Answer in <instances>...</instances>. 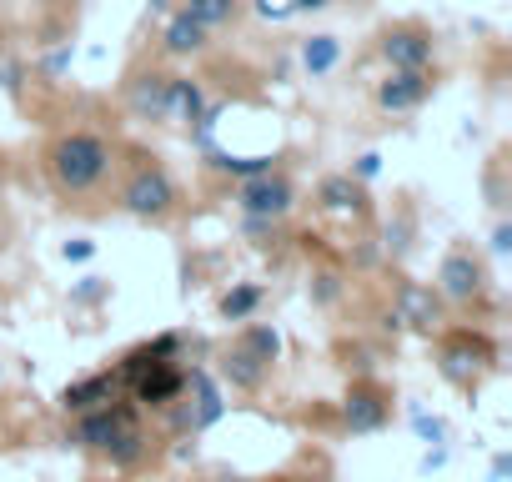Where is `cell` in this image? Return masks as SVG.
<instances>
[{
  "label": "cell",
  "instance_id": "27",
  "mask_svg": "<svg viewBox=\"0 0 512 482\" xmlns=\"http://www.w3.org/2000/svg\"><path fill=\"white\" fill-rule=\"evenodd\" d=\"M377 171H382V156H377V151H367V156H357V166H352V176H357V181H372Z\"/></svg>",
  "mask_w": 512,
  "mask_h": 482
},
{
  "label": "cell",
  "instance_id": "16",
  "mask_svg": "<svg viewBox=\"0 0 512 482\" xmlns=\"http://www.w3.org/2000/svg\"><path fill=\"white\" fill-rule=\"evenodd\" d=\"M201 111H206V91H201V81H191V76H171V86H166V116H161V121L196 126Z\"/></svg>",
  "mask_w": 512,
  "mask_h": 482
},
{
  "label": "cell",
  "instance_id": "8",
  "mask_svg": "<svg viewBox=\"0 0 512 482\" xmlns=\"http://www.w3.org/2000/svg\"><path fill=\"white\" fill-rule=\"evenodd\" d=\"M317 206L332 221H362L367 216V181H357L352 171H332L317 186Z\"/></svg>",
  "mask_w": 512,
  "mask_h": 482
},
{
  "label": "cell",
  "instance_id": "26",
  "mask_svg": "<svg viewBox=\"0 0 512 482\" xmlns=\"http://www.w3.org/2000/svg\"><path fill=\"white\" fill-rule=\"evenodd\" d=\"M71 56H76L71 46H56V51H51V56L41 61V71H46V76L56 81V76H66V66H71Z\"/></svg>",
  "mask_w": 512,
  "mask_h": 482
},
{
  "label": "cell",
  "instance_id": "15",
  "mask_svg": "<svg viewBox=\"0 0 512 482\" xmlns=\"http://www.w3.org/2000/svg\"><path fill=\"white\" fill-rule=\"evenodd\" d=\"M267 372H272V362H262L246 342H231V352L221 357V377H226L236 392H256V387L267 382Z\"/></svg>",
  "mask_w": 512,
  "mask_h": 482
},
{
  "label": "cell",
  "instance_id": "13",
  "mask_svg": "<svg viewBox=\"0 0 512 482\" xmlns=\"http://www.w3.org/2000/svg\"><path fill=\"white\" fill-rule=\"evenodd\" d=\"M211 46V31L201 26V21H191L181 6H171V16H166V26H161V51L171 56V61H191V56H201Z\"/></svg>",
  "mask_w": 512,
  "mask_h": 482
},
{
  "label": "cell",
  "instance_id": "3",
  "mask_svg": "<svg viewBox=\"0 0 512 482\" xmlns=\"http://www.w3.org/2000/svg\"><path fill=\"white\" fill-rule=\"evenodd\" d=\"M121 206L131 211V216H141V221H161V216H171L176 211V181L166 176V166H136L131 176H126V186H121Z\"/></svg>",
  "mask_w": 512,
  "mask_h": 482
},
{
  "label": "cell",
  "instance_id": "14",
  "mask_svg": "<svg viewBox=\"0 0 512 482\" xmlns=\"http://www.w3.org/2000/svg\"><path fill=\"white\" fill-rule=\"evenodd\" d=\"M166 86H171L166 71H141V76L126 86V111H131L136 121H161V116H166Z\"/></svg>",
  "mask_w": 512,
  "mask_h": 482
},
{
  "label": "cell",
  "instance_id": "32",
  "mask_svg": "<svg viewBox=\"0 0 512 482\" xmlns=\"http://www.w3.org/2000/svg\"><path fill=\"white\" fill-rule=\"evenodd\" d=\"M417 432H422V437H432V442H442V437H447V427H442L437 417H422V412H417Z\"/></svg>",
  "mask_w": 512,
  "mask_h": 482
},
{
  "label": "cell",
  "instance_id": "4",
  "mask_svg": "<svg viewBox=\"0 0 512 482\" xmlns=\"http://www.w3.org/2000/svg\"><path fill=\"white\" fill-rule=\"evenodd\" d=\"M377 56L392 66V71H427L432 56H437V36L427 26H387L377 36Z\"/></svg>",
  "mask_w": 512,
  "mask_h": 482
},
{
  "label": "cell",
  "instance_id": "1",
  "mask_svg": "<svg viewBox=\"0 0 512 482\" xmlns=\"http://www.w3.org/2000/svg\"><path fill=\"white\" fill-rule=\"evenodd\" d=\"M46 161H51V181H56L66 196H91V191L111 176L116 151H111V141L96 136V131H66V136H56V146H51Z\"/></svg>",
  "mask_w": 512,
  "mask_h": 482
},
{
  "label": "cell",
  "instance_id": "9",
  "mask_svg": "<svg viewBox=\"0 0 512 482\" xmlns=\"http://www.w3.org/2000/svg\"><path fill=\"white\" fill-rule=\"evenodd\" d=\"M387 417H392V402H387L372 382H357V387L347 392V402H342V422H347L357 437L382 432V427H387Z\"/></svg>",
  "mask_w": 512,
  "mask_h": 482
},
{
  "label": "cell",
  "instance_id": "21",
  "mask_svg": "<svg viewBox=\"0 0 512 482\" xmlns=\"http://www.w3.org/2000/svg\"><path fill=\"white\" fill-rule=\"evenodd\" d=\"M337 61H342L337 36H307V41H302V71H307V76H332Z\"/></svg>",
  "mask_w": 512,
  "mask_h": 482
},
{
  "label": "cell",
  "instance_id": "30",
  "mask_svg": "<svg viewBox=\"0 0 512 482\" xmlns=\"http://www.w3.org/2000/svg\"><path fill=\"white\" fill-rule=\"evenodd\" d=\"M407 226H412L407 216H402L397 226H387V252H407Z\"/></svg>",
  "mask_w": 512,
  "mask_h": 482
},
{
  "label": "cell",
  "instance_id": "25",
  "mask_svg": "<svg viewBox=\"0 0 512 482\" xmlns=\"http://www.w3.org/2000/svg\"><path fill=\"white\" fill-rule=\"evenodd\" d=\"M251 11L262 21H292V0H251Z\"/></svg>",
  "mask_w": 512,
  "mask_h": 482
},
{
  "label": "cell",
  "instance_id": "31",
  "mask_svg": "<svg viewBox=\"0 0 512 482\" xmlns=\"http://www.w3.org/2000/svg\"><path fill=\"white\" fill-rule=\"evenodd\" d=\"M91 257H96L91 241H66V262H91Z\"/></svg>",
  "mask_w": 512,
  "mask_h": 482
},
{
  "label": "cell",
  "instance_id": "18",
  "mask_svg": "<svg viewBox=\"0 0 512 482\" xmlns=\"http://www.w3.org/2000/svg\"><path fill=\"white\" fill-rule=\"evenodd\" d=\"M166 357H176V332H161L156 342H146V347L126 352V357H121V367H116V382H136L146 367H156V362H166Z\"/></svg>",
  "mask_w": 512,
  "mask_h": 482
},
{
  "label": "cell",
  "instance_id": "2",
  "mask_svg": "<svg viewBox=\"0 0 512 482\" xmlns=\"http://www.w3.org/2000/svg\"><path fill=\"white\" fill-rule=\"evenodd\" d=\"M236 211L256 216V221H287L297 211V181L277 166L262 176H246V181H236Z\"/></svg>",
  "mask_w": 512,
  "mask_h": 482
},
{
  "label": "cell",
  "instance_id": "28",
  "mask_svg": "<svg viewBox=\"0 0 512 482\" xmlns=\"http://www.w3.org/2000/svg\"><path fill=\"white\" fill-rule=\"evenodd\" d=\"M21 76H26V66H21V61H6V66H0V86H6L11 96L21 91Z\"/></svg>",
  "mask_w": 512,
  "mask_h": 482
},
{
  "label": "cell",
  "instance_id": "22",
  "mask_svg": "<svg viewBox=\"0 0 512 482\" xmlns=\"http://www.w3.org/2000/svg\"><path fill=\"white\" fill-rule=\"evenodd\" d=\"M262 297H267V292L256 287V282H241V287H231V292L221 297V317H226V322H246L256 307H262Z\"/></svg>",
  "mask_w": 512,
  "mask_h": 482
},
{
  "label": "cell",
  "instance_id": "33",
  "mask_svg": "<svg viewBox=\"0 0 512 482\" xmlns=\"http://www.w3.org/2000/svg\"><path fill=\"white\" fill-rule=\"evenodd\" d=\"M332 0H292V16H312V11H327Z\"/></svg>",
  "mask_w": 512,
  "mask_h": 482
},
{
  "label": "cell",
  "instance_id": "7",
  "mask_svg": "<svg viewBox=\"0 0 512 482\" xmlns=\"http://www.w3.org/2000/svg\"><path fill=\"white\" fill-rule=\"evenodd\" d=\"M482 287H487V272H482V262H477L472 252L457 247V252L442 257V267H437V297H442V302L467 307V302L482 297Z\"/></svg>",
  "mask_w": 512,
  "mask_h": 482
},
{
  "label": "cell",
  "instance_id": "6",
  "mask_svg": "<svg viewBox=\"0 0 512 482\" xmlns=\"http://www.w3.org/2000/svg\"><path fill=\"white\" fill-rule=\"evenodd\" d=\"M131 422H136V407L111 397L106 407H91V412H81V417H76L71 442H76V447H86V452H106V447H111V442H116V437H121Z\"/></svg>",
  "mask_w": 512,
  "mask_h": 482
},
{
  "label": "cell",
  "instance_id": "11",
  "mask_svg": "<svg viewBox=\"0 0 512 482\" xmlns=\"http://www.w3.org/2000/svg\"><path fill=\"white\" fill-rule=\"evenodd\" d=\"M402 327H417V332H437L442 327V297L422 282H397V307Z\"/></svg>",
  "mask_w": 512,
  "mask_h": 482
},
{
  "label": "cell",
  "instance_id": "29",
  "mask_svg": "<svg viewBox=\"0 0 512 482\" xmlns=\"http://www.w3.org/2000/svg\"><path fill=\"white\" fill-rule=\"evenodd\" d=\"M337 292H342V282H337L332 272H322V277H317V302L327 307V302H337Z\"/></svg>",
  "mask_w": 512,
  "mask_h": 482
},
{
  "label": "cell",
  "instance_id": "19",
  "mask_svg": "<svg viewBox=\"0 0 512 482\" xmlns=\"http://www.w3.org/2000/svg\"><path fill=\"white\" fill-rule=\"evenodd\" d=\"M206 166H211V171H221V176H236V181H246V176H262V171H272L277 161H272V156H231V151H216V146H206Z\"/></svg>",
  "mask_w": 512,
  "mask_h": 482
},
{
  "label": "cell",
  "instance_id": "24",
  "mask_svg": "<svg viewBox=\"0 0 512 482\" xmlns=\"http://www.w3.org/2000/svg\"><path fill=\"white\" fill-rule=\"evenodd\" d=\"M241 342H246L256 357H262V362H277V357H282V332L267 327V322H251V327L241 332Z\"/></svg>",
  "mask_w": 512,
  "mask_h": 482
},
{
  "label": "cell",
  "instance_id": "12",
  "mask_svg": "<svg viewBox=\"0 0 512 482\" xmlns=\"http://www.w3.org/2000/svg\"><path fill=\"white\" fill-rule=\"evenodd\" d=\"M136 402L141 407H151V412H161V407H171V402H181V387H186V372L166 357V362H156V367H146L136 382Z\"/></svg>",
  "mask_w": 512,
  "mask_h": 482
},
{
  "label": "cell",
  "instance_id": "23",
  "mask_svg": "<svg viewBox=\"0 0 512 482\" xmlns=\"http://www.w3.org/2000/svg\"><path fill=\"white\" fill-rule=\"evenodd\" d=\"M106 457H111V467H136V462L146 457V432H141V422H131V427L106 447Z\"/></svg>",
  "mask_w": 512,
  "mask_h": 482
},
{
  "label": "cell",
  "instance_id": "34",
  "mask_svg": "<svg viewBox=\"0 0 512 482\" xmlns=\"http://www.w3.org/2000/svg\"><path fill=\"white\" fill-rule=\"evenodd\" d=\"M507 247H512V226L502 221V226L492 231V252H507Z\"/></svg>",
  "mask_w": 512,
  "mask_h": 482
},
{
  "label": "cell",
  "instance_id": "10",
  "mask_svg": "<svg viewBox=\"0 0 512 482\" xmlns=\"http://www.w3.org/2000/svg\"><path fill=\"white\" fill-rule=\"evenodd\" d=\"M427 96H432V76H427V71H392V76L377 86V106H382L387 116L417 111Z\"/></svg>",
  "mask_w": 512,
  "mask_h": 482
},
{
  "label": "cell",
  "instance_id": "17",
  "mask_svg": "<svg viewBox=\"0 0 512 482\" xmlns=\"http://www.w3.org/2000/svg\"><path fill=\"white\" fill-rule=\"evenodd\" d=\"M116 387H121V382H116V372H96V377H81V382H71V387L61 392V407L81 417V412H91V407H106V402L116 397Z\"/></svg>",
  "mask_w": 512,
  "mask_h": 482
},
{
  "label": "cell",
  "instance_id": "35",
  "mask_svg": "<svg viewBox=\"0 0 512 482\" xmlns=\"http://www.w3.org/2000/svg\"><path fill=\"white\" fill-rule=\"evenodd\" d=\"M146 6H151V16H166V11L176 6V0H146Z\"/></svg>",
  "mask_w": 512,
  "mask_h": 482
},
{
  "label": "cell",
  "instance_id": "36",
  "mask_svg": "<svg viewBox=\"0 0 512 482\" xmlns=\"http://www.w3.org/2000/svg\"><path fill=\"white\" fill-rule=\"evenodd\" d=\"M221 482H246V477H221Z\"/></svg>",
  "mask_w": 512,
  "mask_h": 482
},
{
  "label": "cell",
  "instance_id": "5",
  "mask_svg": "<svg viewBox=\"0 0 512 482\" xmlns=\"http://www.w3.org/2000/svg\"><path fill=\"white\" fill-rule=\"evenodd\" d=\"M492 342L482 337V332H452L447 342H442V377L447 382H457V387H472V377L477 372H487L492 367Z\"/></svg>",
  "mask_w": 512,
  "mask_h": 482
},
{
  "label": "cell",
  "instance_id": "20",
  "mask_svg": "<svg viewBox=\"0 0 512 482\" xmlns=\"http://www.w3.org/2000/svg\"><path fill=\"white\" fill-rule=\"evenodd\" d=\"M176 6H181L191 21H201L206 31H221V26H231V21L241 16V0H176Z\"/></svg>",
  "mask_w": 512,
  "mask_h": 482
}]
</instances>
